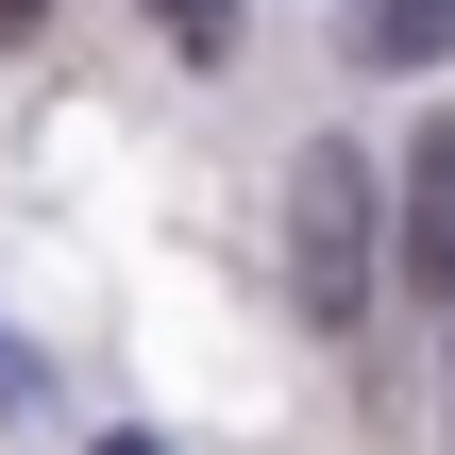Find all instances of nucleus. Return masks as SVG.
I'll return each mask as SVG.
<instances>
[{
    "label": "nucleus",
    "instance_id": "1",
    "mask_svg": "<svg viewBox=\"0 0 455 455\" xmlns=\"http://www.w3.org/2000/svg\"><path fill=\"white\" fill-rule=\"evenodd\" d=\"M287 287H304L321 338L371 321V152H355V135H321L304 186H287Z\"/></svg>",
    "mask_w": 455,
    "mask_h": 455
},
{
    "label": "nucleus",
    "instance_id": "2",
    "mask_svg": "<svg viewBox=\"0 0 455 455\" xmlns=\"http://www.w3.org/2000/svg\"><path fill=\"white\" fill-rule=\"evenodd\" d=\"M405 287H439V304H455V118L405 135Z\"/></svg>",
    "mask_w": 455,
    "mask_h": 455
},
{
    "label": "nucleus",
    "instance_id": "3",
    "mask_svg": "<svg viewBox=\"0 0 455 455\" xmlns=\"http://www.w3.org/2000/svg\"><path fill=\"white\" fill-rule=\"evenodd\" d=\"M455 51V0H355V68H439Z\"/></svg>",
    "mask_w": 455,
    "mask_h": 455
},
{
    "label": "nucleus",
    "instance_id": "4",
    "mask_svg": "<svg viewBox=\"0 0 455 455\" xmlns=\"http://www.w3.org/2000/svg\"><path fill=\"white\" fill-rule=\"evenodd\" d=\"M34 405H51V371H34V355L0 338V422H34Z\"/></svg>",
    "mask_w": 455,
    "mask_h": 455
},
{
    "label": "nucleus",
    "instance_id": "5",
    "mask_svg": "<svg viewBox=\"0 0 455 455\" xmlns=\"http://www.w3.org/2000/svg\"><path fill=\"white\" fill-rule=\"evenodd\" d=\"M34 17H51V0H0V34H34Z\"/></svg>",
    "mask_w": 455,
    "mask_h": 455
},
{
    "label": "nucleus",
    "instance_id": "6",
    "mask_svg": "<svg viewBox=\"0 0 455 455\" xmlns=\"http://www.w3.org/2000/svg\"><path fill=\"white\" fill-rule=\"evenodd\" d=\"M101 455H169V439H101Z\"/></svg>",
    "mask_w": 455,
    "mask_h": 455
}]
</instances>
